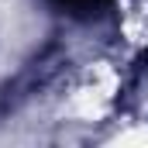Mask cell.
<instances>
[{
  "mask_svg": "<svg viewBox=\"0 0 148 148\" xmlns=\"http://www.w3.org/2000/svg\"><path fill=\"white\" fill-rule=\"evenodd\" d=\"M62 10H73V14H90V10H97V7H103L107 0H55Z\"/></svg>",
  "mask_w": 148,
  "mask_h": 148,
  "instance_id": "obj_1",
  "label": "cell"
}]
</instances>
